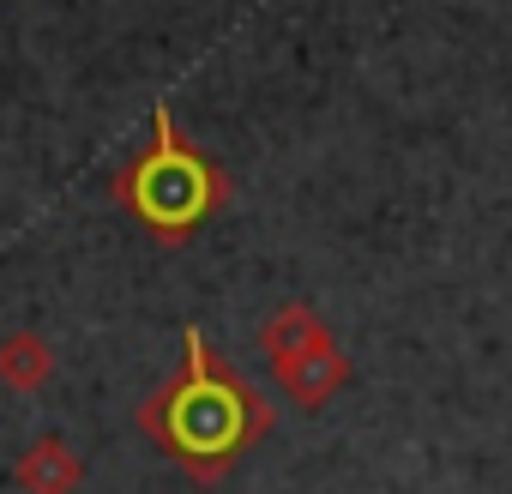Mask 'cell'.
<instances>
[{"label": "cell", "instance_id": "cell-4", "mask_svg": "<svg viewBox=\"0 0 512 494\" xmlns=\"http://www.w3.org/2000/svg\"><path fill=\"white\" fill-rule=\"evenodd\" d=\"M13 482L25 494H79L85 488V458L67 434H37L13 464Z\"/></svg>", "mask_w": 512, "mask_h": 494}, {"label": "cell", "instance_id": "cell-1", "mask_svg": "<svg viewBox=\"0 0 512 494\" xmlns=\"http://www.w3.org/2000/svg\"><path fill=\"white\" fill-rule=\"evenodd\" d=\"M139 434L199 488H217L253 446H260L278 422L266 392L241 368H229L199 326L181 332V362L145 404L133 410Z\"/></svg>", "mask_w": 512, "mask_h": 494}, {"label": "cell", "instance_id": "cell-5", "mask_svg": "<svg viewBox=\"0 0 512 494\" xmlns=\"http://www.w3.org/2000/svg\"><path fill=\"white\" fill-rule=\"evenodd\" d=\"M350 356L332 344V350H320V356H308V362H296V368H278V386H284V398L290 404H302V410H326L344 386H350Z\"/></svg>", "mask_w": 512, "mask_h": 494}, {"label": "cell", "instance_id": "cell-3", "mask_svg": "<svg viewBox=\"0 0 512 494\" xmlns=\"http://www.w3.org/2000/svg\"><path fill=\"white\" fill-rule=\"evenodd\" d=\"M253 344H260V356H266V362H272V374H278V368H296V362H308V356L332 350L338 338H332V326H326L308 302H284V308H272V314L260 320Z\"/></svg>", "mask_w": 512, "mask_h": 494}, {"label": "cell", "instance_id": "cell-2", "mask_svg": "<svg viewBox=\"0 0 512 494\" xmlns=\"http://www.w3.org/2000/svg\"><path fill=\"white\" fill-rule=\"evenodd\" d=\"M109 193H115V205H121L145 235H157L163 247H181V241H193V235L229 205V175L181 133L175 109L157 103V109H151V139H145V151L121 163V175H115Z\"/></svg>", "mask_w": 512, "mask_h": 494}, {"label": "cell", "instance_id": "cell-6", "mask_svg": "<svg viewBox=\"0 0 512 494\" xmlns=\"http://www.w3.org/2000/svg\"><path fill=\"white\" fill-rule=\"evenodd\" d=\"M55 344L43 338V332H7V338H0V386H7V392H43L49 380H55Z\"/></svg>", "mask_w": 512, "mask_h": 494}]
</instances>
